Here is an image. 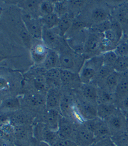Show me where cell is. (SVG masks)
<instances>
[{"mask_svg": "<svg viewBox=\"0 0 128 146\" xmlns=\"http://www.w3.org/2000/svg\"><path fill=\"white\" fill-rule=\"evenodd\" d=\"M17 1H0V35L30 50L36 39L27 30L22 17L21 10L17 6Z\"/></svg>", "mask_w": 128, "mask_h": 146, "instance_id": "obj_1", "label": "cell"}, {"mask_svg": "<svg viewBox=\"0 0 128 146\" xmlns=\"http://www.w3.org/2000/svg\"><path fill=\"white\" fill-rule=\"evenodd\" d=\"M1 67L25 74L34 65L30 50L10 41L1 35L0 36Z\"/></svg>", "mask_w": 128, "mask_h": 146, "instance_id": "obj_2", "label": "cell"}, {"mask_svg": "<svg viewBox=\"0 0 128 146\" xmlns=\"http://www.w3.org/2000/svg\"><path fill=\"white\" fill-rule=\"evenodd\" d=\"M111 8L106 1L88 0L82 12L78 17L86 23L89 28L111 19Z\"/></svg>", "mask_w": 128, "mask_h": 146, "instance_id": "obj_3", "label": "cell"}, {"mask_svg": "<svg viewBox=\"0 0 128 146\" xmlns=\"http://www.w3.org/2000/svg\"><path fill=\"white\" fill-rule=\"evenodd\" d=\"M23 80V74L21 72L1 67V100L9 97L19 96L22 93Z\"/></svg>", "mask_w": 128, "mask_h": 146, "instance_id": "obj_4", "label": "cell"}, {"mask_svg": "<svg viewBox=\"0 0 128 146\" xmlns=\"http://www.w3.org/2000/svg\"><path fill=\"white\" fill-rule=\"evenodd\" d=\"M56 51L59 56L60 69L79 74L86 61L83 55L74 52L68 45L65 38Z\"/></svg>", "mask_w": 128, "mask_h": 146, "instance_id": "obj_5", "label": "cell"}, {"mask_svg": "<svg viewBox=\"0 0 128 146\" xmlns=\"http://www.w3.org/2000/svg\"><path fill=\"white\" fill-rule=\"evenodd\" d=\"M21 109L31 112L36 116L42 114L47 110L46 95L33 91L24 92L19 96Z\"/></svg>", "mask_w": 128, "mask_h": 146, "instance_id": "obj_6", "label": "cell"}, {"mask_svg": "<svg viewBox=\"0 0 128 146\" xmlns=\"http://www.w3.org/2000/svg\"><path fill=\"white\" fill-rule=\"evenodd\" d=\"M104 64L103 54L98 55L86 59L79 72L82 84H91L99 68Z\"/></svg>", "mask_w": 128, "mask_h": 146, "instance_id": "obj_7", "label": "cell"}, {"mask_svg": "<svg viewBox=\"0 0 128 146\" xmlns=\"http://www.w3.org/2000/svg\"><path fill=\"white\" fill-rule=\"evenodd\" d=\"M103 38V33H99L91 28L87 29L85 50L83 54L86 60L92 57L101 54L100 46Z\"/></svg>", "mask_w": 128, "mask_h": 146, "instance_id": "obj_8", "label": "cell"}, {"mask_svg": "<svg viewBox=\"0 0 128 146\" xmlns=\"http://www.w3.org/2000/svg\"><path fill=\"white\" fill-rule=\"evenodd\" d=\"M33 135L35 139L53 145L59 137L57 131H54L45 123L36 122L33 124Z\"/></svg>", "mask_w": 128, "mask_h": 146, "instance_id": "obj_9", "label": "cell"}, {"mask_svg": "<svg viewBox=\"0 0 128 146\" xmlns=\"http://www.w3.org/2000/svg\"><path fill=\"white\" fill-rule=\"evenodd\" d=\"M128 117L118 109L105 121L110 130L111 137L126 132Z\"/></svg>", "mask_w": 128, "mask_h": 146, "instance_id": "obj_10", "label": "cell"}, {"mask_svg": "<svg viewBox=\"0 0 128 146\" xmlns=\"http://www.w3.org/2000/svg\"><path fill=\"white\" fill-rule=\"evenodd\" d=\"M86 125L94 134L96 142L111 137L107 124L105 120L98 117L84 122Z\"/></svg>", "mask_w": 128, "mask_h": 146, "instance_id": "obj_11", "label": "cell"}, {"mask_svg": "<svg viewBox=\"0 0 128 146\" xmlns=\"http://www.w3.org/2000/svg\"><path fill=\"white\" fill-rule=\"evenodd\" d=\"M33 135V125H21L15 126L13 142L16 146H31Z\"/></svg>", "mask_w": 128, "mask_h": 146, "instance_id": "obj_12", "label": "cell"}, {"mask_svg": "<svg viewBox=\"0 0 128 146\" xmlns=\"http://www.w3.org/2000/svg\"><path fill=\"white\" fill-rule=\"evenodd\" d=\"M74 95L77 110L84 121L91 120L97 117V105L98 104L86 100L75 95V94Z\"/></svg>", "mask_w": 128, "mask_h": 146, "instance_id": "obj_13", "label": "cell"}, {"mask_svg": "<svg viewBox=\"0 0 128 146\" xmlns=\"http://www.w3.org/2000/svg\"><path fill=\"white\" fill-rule=\"evenodd\" d=\"M22 17L29 35L34 39L42 40L43 26L40 18L33 17L24 12H22Z\"/></svg>", "mask_w": 128, "mask_h": 146, "instance_id": "obj_14", "label": "cell"}, {"mask_svg": "<svg viewBox=\"0 0 128 146\" xmlns=\"http://www.w3.org/2000/svg\"><path fill=\"white\" fill-rule=\"evenodd\" d=\"M74 142L78 146H91L96 142L94 134L85 123L78 124Z\"/></svg>", "mask_w": 128, "mask_h": 146, "instance_id": "obj_15", "label": "cell"}, {"mask_svg": "<svg viewBox=\"0 0 128 146\" xmlns=\"http://www.w3.org/2000/svg\"><path fill=\"white\" fill-rule=\"evenodd\" d=\"M62 115L60 110L56 109H47L42 114L37 116L35 119L34 123H43L52 130L58 131L59 121Z\"/></svg>", "mask_w": 128, "mask_h": 146, "instance_id": "obj_16", "label": "cell"}, {"mask_svg": "<svg viewBox=\"0 0 128 146\" xmlns=\"http://www.w3.org/2000/svg\"><path fill=\"white\" fill-rule=\"evenodd\" d=\"M3 114V113H1ZM7 115L10 122L15 126L21 125H33L36 116L28 110L21 109Z\"/></svg>", "mask_w": 128, "mask_h": 146, "instance_id": "obj_17", "label": "cell"}, {"mask_svg": "<svg viewBox=\"0 0 128 146\" xmlns=\"http://www.w3.org/2000/svg\"><path fill=\"white\" fill-rule=\"evenodd\" d=\"M64 38L60 36L56 28H43L42 41L49 49L57 50Z\"/></svg>", "mask_w": 128, "mask_h": 146, "instance_id": "obj_18", "label": "cell"}, {"mask_svg": "<svg viewBox=\"0 0 128 146\" xmlns=\"http://www.w3.org/2000/svg\"><path fill=\"white\" fill-rule=\"evenodd\" d=\"M49 50L42 40H36L30 49L31 59L35 66H42Z\"/></svg>", "mask_w": 128, "mask_h": 146, "instance_id": "obj_19", "label": "cell"}, {"mask_svg": "<svg viewBox=\"0 0 128 146\" xmlns=\"http://www.w3.org/2000/svg\"><path fill=\"white\" fill-rule=\"evenodd\" d=\"M78 123L62 116L59 121L58 133L59 137L74 141L76 129Z\"/></svg>", "mask_w": 128, "mask_h": 146, "instance_id": "obj_20", "label": "cell"}, {"mask_svg": "<svg viewBox=\"0 0 128 146\" xmlns=\"http://www.w3.org/2000/svg\"><path fill=\"white\" fill-rule=\"evenodd\" d=\"M62 88L75 91L82 85L79 74L68 70L61 69Z\"/></svg>", "mask_w": 128, "mask_h": 146, "instance_id": "obj_21", "label": "cell"}, {"mask_svg": "<svg viewBox=\"0 0 128 146\" xmlns=\"http://www.w3.org/2000/svg\"><path fill=\"white\" fill-rule=\"evenodd\" d=\"M73 93L80 98L94 104H97V88L92 84H82L80 88Z\"/></svg>", "mask_w": 128, "mask_h": 146, "instance_id": "obj_22", "label": "cell"}, {"mask_svg": "<svg viewBox=\"0 0 128 146\" xmlns=\"http://www.w3.org/2000/svg\"><path fill=\"white\" fill-rule=\"evenodd\" d=\"M86 37L87 29L66 40L68 45L74 52L79 54L83 55L85 50Z\"/></svg>", "mask_w": 128, "mask_h": 146, "instance_id": "obj_23", "label": "cell"}, {"mask_svg": "<svg viewBox=\"0 0 128 146\" xmlns=\"http://www.w3.org/2000/svg\"><path fill=\"white\" fill-rule=\"evenodd\" d=\"M42 0H21L17 1V6L22 12L35 17L40 18V7Z\"/></svg>", "mask_w": 128, "mask_h": 146, "instance_id": "obj_24", "label": "cell"}, {"mask_svg": "<svg viewBox=\"0 0 128 146\" xmlns=\"http://www.w3.org/2000/svg\"><path fill=\"white\" fill-rule=\"evenodd\" d=\"M62 98V90L51 88L46 94V107L47 109H56L60 110Z\"/></svg>", "mask_w": 128, "mask_h": 146, "instance_id": "obj_25", "label": "cell"}, {"mask_svg": "<svg viewBox=\"0 0 128 146\" xmlns=\"http://www.w3.org/2000/svg\"><path fill=\"white\" fill-rule=\"evenodd\" d=\"M21 109V103L19 96L9 97L1 100L0 113L10 114Z\"/></svg>", "mask_w": 128, "mask_h": 146, "instance_id": "obj_26", "label": "cell"}, {"mask_svg": "<svg viewBox=\"0 0 128 146\" xmlns=\"http://www.w3.org/2000/svg\"><path fill=\"white\" fill-rule=\"evenodd\" d=\"M128 15V1H121L116 7L111 9V18L123 25Z\"/></svg>", "mask_w": 128, "mask_h": 146, "instance_id": "obj_27", "label": "cell"}, {"mask_svg": "<svg viewBox=\"0 0 128 146\" xmlns=\"http://www.w3.org/2000/svg\"><path fill=\"white\" fill-rule=\"evenodd\" d=\"M115 105L128 95V70L121 74V77L115 90Z\"/></svg>", "mask_w": 128, "mask_h": 146, "instance_id": "obj_28", "label": "cell"}, {"mask_svg": "<svg viewBox=\"0 0 128 146\" xmlns=\"http://www.w3.org/2000/svg\"><path fill=\"white\" fill-rule=\"evenodd\" d=\"M46 78L49 89L51 88L62 89L61 69L53 68L47 70Z\"/></svg>", "mask_w": 128, "mask_h": 146, "instance_id": "obj_29", "label": "cell"}, {"mask_svg": "<svg viewBox=\"0 0 128 146\" xmlns=\"http://www.w3.org/2000/svg\"><path fill=\"white\" fill-rule=\"evenodd\" d=\"M120 77H121V74L114 71L105 80L98 88H101L103 90L112 92V93H115V90L120 80Z\"/></svg>", "mask_w": 128, "mask_h": 146, "instance_id": "obj_30", "label": "cell"}, {"mask_svg": "<svg viewBox=\"0 0 128 146\" xmlns=\"http://www.w3.org/2000/svg\"><path fill=\"white\" fill-rule=\"evenodd\" d=\"M42 66L48 70L53 68H60V60L58 52L54 50L49 49L47 57Z\"/></svg>", "mask_w": 128, "mask_h": 146, "instance_id": "obj_31", "label": "cell"}, {"mask_svg": "<svg viewBox=\"0 0 128 146\" xmlns=\"http://www.w3.org/2000/svg\"><path fill=\"white\" fill-rule=\"evenodd\" d=\"M113 72V68L103 64L96 73V76L91 84L98 88L109 75L112 74Z\"/></svg>", "mask_w": 128, "mask_h": 146, "instance_id": "obj_32", "label": "cell"}, {"mask_svg": "<svg viewBox=\"0 0 128 146\" xmlns=\"http://www.w3.org/2000/svg\"><path fill=\"white\" fill-rule=\"evenodd\" d=\"M73 20L74 19L72 16H70L68 13L60 17L58 26L55 28L61 37L64 38L65 35L72 26Z\"/></svg>", "mask_w": 128, "mask_h": 146, "instance_id": "obj_33", "label": "cell"}, {"mask_svg": "<svg viewBox=\"0 0 128 146\" xmlns=\"http://www.w3.org/2000/svg\"><path fill=\"white\" fill-rule=\"evenodd\" d=\"M118 109L115 104H99L97 105V117L105 121Z\"/></svg>", "mask_w": 128, "mask_h": 146, "instance_id": "obj_34", "label": "cell"}, {"mask_svg": "<svg viewBox=\"0 0 128 146\" xmlns=\"http://www.w3.org/2000/svg\"><path fill=\"white\" fill-rule=\"evenodd\" d=\"M116 103L115 93L97 88V104H115Z\"/></svg>", "mask_w": 128, "mask_h": 146, "instance_id": "obj_35", "label": "cell"}, {"mask_svg": "<svg viewBox=\"0 0 128 146\" xmlns=\"http://www.w3.org/2000/svg\"><path fill=\"white\" fill-rule=\"evenodd\" d=\"M87 1H68V13L74 19L78 17L82 12L84 7L87 3Z\"/></svg>", "mask_w": 128, "mask_h": 146, "instance_id": "obj_36", "label": "cell"}, {"mask_svg": "<svg viewBox=\"0 0 128 146\" xmlns=\"http://www.w3.org/2000/svg\"><path fill=\"white\" fill-rule=\"evenodd\" d=\"M88 28H89V26L86 23H84L83 21L80 20V19L76 18L73 20V22L72 26H71L70 29L66 33V35H65L64 38H69L72 37L74 35L80 33V31L84 30V29Z\"/></svg>", "mask_w": 128, "mask_h": 146, "instance_id": "obj_37", "label": "cell"}, {"mask_svg": "<svg viewBox=\"0 0 128 146\" xmlns=\"http://www.w3.org/2000/svg\"><path fill=\"white\" fill-rule=\"evenodd\" d=\"M59 19L58 16L54 12L51 14L40 17V20L44 28L53 29L58 26Z\"/></svg>", "mask_w": 128, "mask_h": 146, "instance_id": "obj_38", "label": "cell"}, {"mask_svg": "<svg viewBox=\"0 0 128 146\" xmlns=\"http://www.w3.org/2000/svg\"><path fill=\"white\" fill-rule=\"evenodd\" d=\"M54 13L60 18L65 15L68 12V1H53Z\"/></svg>", "mask_w": 128, "mask_h": 146, "instance_id": "obj_39", "label": "cell"}, {"mask_svg": "<svg viewBox=\"0 0 128 146\" xmlns=\"http://www.w3.org/2000/svg\"><path fill=\"white\" fill-rule=\"evenodd\" d=\"M114 51L118 57L128 56V44L126 35H124L121 42L119 43L114 49Z\"/></svg>", "mask_w": 128, "mask_h": 146, "instance_id": "obj_40", "label": "cell"}, {"mask_svg": "<svg viewBox=\"0 0 128 146\" xmlns=\"http://www.w3.org/2000/svg\"><path fill=\"white\" fill-rule=\"evenodd\" d=\"M54 12V7L53 1L44 0L41 2L40 7V17L43 16L51 14Z\"/></svg>", "mask_w": 128, "mask_h": 146, "instance_id": "obj_41", "label": "cell"}, {"mask_svg": "<svg viewBox=\"0 0 128 146\" xmlns=\"http://www.w3.org/2000/svg\"><path fill=\"white\" fill-rule=\"evenodd\" d=\"M114 71L122 74L128 70V56L118 57L115 65L113 66Z\"/></svg>", "mask_w": 128, "mask_h": 146, "instance_id": "obj_42", "label": "cell"}, {"mask_svg": "<svg viewBox=\"0 0 128 146\" xmlns=\"http://www.w3.org/2000/svg\"><path fill=\"white\" fill-rule=\"evenodd\" d=\"M103 56V62L105 65L113 68L114 65L118 59V56L114 50L108 51L102 54Z\"/></svg>", "mask_w": 128, "mask_h": 146, "instance_id": "obj_43", "label": "cell"}, {"mask_svg": "<svg viewBox=\"0 0 128 146\" xmlns=\"http://www.w3.org/2000/svg\"><path fill=\"white\" fill-rule=\"evenodd\" d=\"M111 23H112V22H111V19H110L106 20L102 23H99L96 24V25L91 27V28H90L97 32H99V33H104L105 31H108V29H110L111 28Z\"/></svg>", "mask_w": 128, "mask_h": 146, "instance_id": "obj_44", "label": "cell"}, {"mask_svg": "<svg viewBox=\"0 0 128 146\" xmlns=\"http://www.w3.org/2000/svg\"><path fill=\"white\" fill-rule=\"evenodd\" d=\"M111 139L117 146H128V134L126 133L111 137Z\"/></svg>", "mask_w": 128, "mask_h": 146, "instance_id": "obj_45", "label": "cell"}, {"mask_svg": "<svg viewBox=\"0 0 128 146\" xmlns=\"http://www.w3.org/2000/svg\"><path fill=\"white\" fill-rule=\"evenodd\" d=\"M52 146H78L73 140L59 137L57 141Z\"/></svg>", "mask_w": 128, "mask_h": 146, "instance_id": "obj_46", "label": "cell"}, {"mask_svg": "<svg viewBox=\"0 0 128 146\" xmlns=\"http://www.w3.org/2000/svg\"><path fill=\"white\" fill-rule=\"evenodd\" d=\"M118 109L123 112L127 117H128V95L121 100L116 105Z\"/></svg>", "mask_w": 128, "mask_h": 146, "instance_id": "obj_47", "label": "cell"}, {"mask_svg": "<svg viewBox=\"0 0 128 146\" xmlns=\"http://www.w3.org/2000/svg\"><path fill=\"white\" fill-rule=\"evenodd\" d=\"M92 146H117L111 139V137L107 138L99 141L96 142Z\"/></svg>", "mask_w": 128, "mask_h": 146, "instance_id": "obj_48", "label": "cell"}, {"mask_svg": "<svg viewBox=\"0 0 128 146\" xmlns=\"http://www.w3.org/2000/svg\"><path fill=\"white\" fill-rule=\"evenodd\" d=\"M0 146H16L12 140L7 138L1 137H0Z\"/></svg>", "mask_w": 128, "mask_h": 146, "instance_id": "obj_49", "label": "cell"}, {"mask_svg": "<svg viewBox=\"0 0 128 146\" xmlns=\"http://www.w3.org/2000/svg\"><path fill=\"white\" fill-rule=\"evenodd\" d=\"M31 146H50V145L44 142H41V141H39V140L34 139L33 140H32Z\"/></svg>", "mask_w": 128, "mask_h": 146, "instance_id": "obj_50", "label": "cell"}, {"mask_svg": "<svg viewBox=\"0 0 128 146\" xmlns=\"http://www.w3.org/2000/svg\"><path fill=\"white\" fill-rule=\"evenodd\" d=\"M122 28H123L124 35H126V36H128V15L124 24L122 25Z\"/></svg>", "mask_w": 128, "mask_h": 146, "instance_id": "obj_51", "label": "cell"}, {"mask_svg": "<svg viewBox=\"0 0 128 146\" xmlns=\"http://www.w3.org/2000/svg\"><path fill=\"white\" fill-rule=\"evenodd\" d=\"M125 133H126L128 134V120H127V126H126V132Z\"/></svg>", "mask_w": 128, "mask_h": 146, "instance_id": "obj_52", "label": "cell"}, {"mask_svg": "<svg viewBox=\"0 0 128 146\" xmlns=\"http://www.w3.org/2000/svg\"><path fill=\"white\" fill-rule=\"evenodd\" d=\"M127 44H128V36H127Z\"/></svg>", "mask_w": 128, "mask_h": 146, "instance_id": "obj_53", "label": "cell"}, {"mask_svg": "<svg viewBox=\"0 0 128 146\" xmlns=\"http://www.w3.org/2000/svg\"><path fill=\"white\" fill-rule=\"evenodd\" d=\"M91 146H92V145H91Z\"/></svg>", "mask_w": 128, "mask_h": 146, "instance_id": "obj_54", "label": "cell"}, {"mask_svg": "<svg viewBox=\"0 0 128 146\" xmlns=\"http://www.w3.org/2000/svg\"></svg>", "mask_w": 128, "mask_h": 146, "instance_id": "obj_55", "label": "cell"}]
</instances>
